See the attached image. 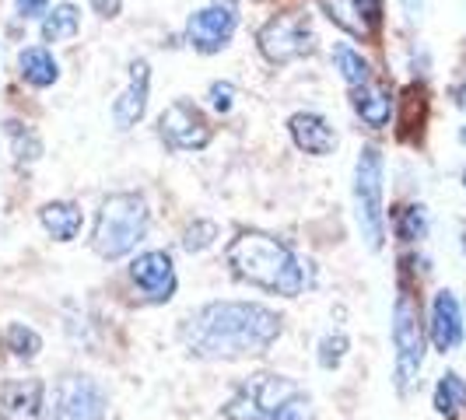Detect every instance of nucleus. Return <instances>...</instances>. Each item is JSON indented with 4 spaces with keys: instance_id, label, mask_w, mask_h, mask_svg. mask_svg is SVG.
I'll use <instances>...</instances> for the list:
<instances>
[{
    "instance_id": "nucleus-1",
    "label": "nucleus",
    "mask_w": 466,
    "mask_h": 420,
    "mask_svg": "<svg viewBox=\"0 0 466 420\" xmlns=\"http://www.w3.org/2000/svg\"><path fill=\"white\" fill-rule=\"evenodd\" d=\"M280 319L274 308L257 302H210L189 312L179 326V340L193 357L204 361H238L259 357L278 344Z\"/></svg>"
},
{
    "instance_id": "nucleus-2",
    "label": "nucleus",
    "mask_w": 466,
    "mask_h": 420,
    "mask_svg": "<svg viewBox=\"0 0 466 420\" xmlns=\"http://www.w3.org/2000/svg\"><path fill=\"white\" fill-rule=\"evenodd\" d=\"M232 274L270 295L299 298L305 287V270L299 256L267 232H238L225 249Z\"/></svg>"
},
{
    "instance_id": "nucleus-3",
    "label": "nucleus",
    "mask_w": 466,
    "mask_h": 420,
    "mask_svg": "<svg viewBox=\"0 0 466 420\" xmlns=\"http://www.w3.org/2000/svg\"><path fill=\"white\" fill-rule=\"evenodd\" d=\"M225 420H316L312 396L288 375H249L225 403Z\"/></svg>"
},
{
    "instance_id": "nucleus-4",
    "label": "nucleus",
    "mask_w": 466,
    "mask_h": 420,
    "mask_svg": "<svg viewBox=\"0 0 466 420\" xmlns=\"http://www.w3.org/2000/svg\"><path fill=\"white\" fill-rule=\"evenodd\" d=\"M147 225H151V210L140 193H113L98 207L92 249L102 259H123L137 249V242L147 235Z\"/></svg>"
},
{
    "instance_id": "nucleus-5",
    "label": "nucleus",
    "mask_w": 466,
    "mask_h": 420,
    "mask_svg": "<svg viewBox=\"0 0 466 420\" xmlns=\"http://www.w3.org/2000/svg\"><path fill=\"white\" fill-rule=\"evenodd\" d=\"M382 175H386V162L379 147H361L358 165H354V217L365 245L379 253L386 242V207H382Z\"/></svg>"
},
{
    "instance_id": "nucleus-6",
    "label": "nucleus",
    "mask_w": 466,
    "mask_h": 420,
    "mask_svg": "<svg viewBox=\"0 0 466 420\" xmlns=\"http://www.w3.org/2000/svg\"><path fill=\"white\" fill-rule=\"evenodd\" d=\"M393 347H397V389L407 396L410 385L418 382L424 365V326H420L418 298L410 284H400L397 305H393Z\"/></svg>"
},
{
    "instance_id": "nucleus-7",
    "label": "nucleus",
    "mask_w": 466,
    "mask_h": 420,
    "mask_svg": "<svg viewBox=\"0 0 466 420\" xmlns=\"http://www.w3.org/2000/svg\"><path fill=\"white\" fill-rule=\"evenodd\" d=\"M259 53L270 64H295L316 53V28L305 11H288V15H274L270 22L257 32Z\"/></svg>"
},
{
    "instance_id": "nucleus-8",
    "label": "nucleus",
    "mask_w": 466,
    "mask_h": 420,
    "mask_svg": "<svg viewBox=\"0 0 466 420\" xmlns=\"http://www.w3.org/2000/svg\"><path fill=\"white\" fill-rule=\"evenodd\" d=\"M106 414H109V396L88 375H64L53 385V403H49L53 420H106Z\"/></svg>"
},
{
    "instance_id": "nucleus-9",
    "label": "nucleus",
    "mask_w": 466,
    "mask_h": 420,
    "mask_svg": "<svg viewBox=\"0 0 466 420\" xmlns=\"http://www.w3.org/2000/svg\"><path fill=\"white\" fill-rule=\"evenodd\" d=\"M238 28V0H210L187 22V43L204 56H214L232 43Z\"/></svg>"
},
{
    "instance_id": "nucleus-10",
    "label": "nucleus",
    "mask_w": 466,
    "mask_h": 420,
    "mask_svg": "<svg viewBox=\"0 0 466 420\" xmlns=\"http://www.w3.org/2000/svg\"><path fill=\"white\" fill-rule=\"evenodd\" d=\"M158 137L172 151H204L214 134H210L208 116L193 102L179 98V102L165 105V113L158 116Z\"/></svg>"
},
{
    "instance_id": "nucleus-11",
    "label": "nucleus",
    "mask_w": 466,
    "mask_h": 420,
    "mask_svg": "<svg viewBox=\"0 0 466 420\" xmlns=\"http://www.w3.org/2000/svg\"><path fill=\"white\" fill-rule=\"evenodd\" d=\"M130 277L144 291V298L151 305H162L176 295V266H172V256L168 253H144V256L134 259L130 266Z\"/></svg>"
},
{
    "instance_id": "nucleus-12",
    "label": "nucleus",
    "mask_w": 466,
    "mask_h": 420,
    "mask_svg": "<svg viewBox=\"0 0 466 420\" xmlns=\"http://www.w3.org/2000/svg\"><path fill=\"white\" fill-rule=\"evenodd\" d=\"M147 95H151V64L147 60H134L130 64V85L113 102V123H116V130H130V126H137L140 119H144V113H147Z\"/></svg>"
},
{
    "instance_id": "nucleus-13",
    "label": "nucleus",
    "mask_w": 466,
    "mask_h": 420,
    "mask_svg": "<svg viewBox=\"0 0 466 420\" xmlns=\"http://www.w3.org/2000/svg\"><path fill=\"white\" fill-rule=\"evenodd\" d=\"M428 333H431V344L439 354H449L463 344V305L452 291H439L435 302H431V323H428Z\"/></svg>"
},
{
    "instance_id": "nucleus-14",
    "label": "nucleus",
    "mask_w": 466,
    "mask_h": 420,
    "mask_svg": "<svg viewBox=\"0 0 466 420\" xmlns=\"http://www.w3.org/2000/svg\"><path fill=\"white\" fill-rule=\"evenodd\" d=\"M46 385L39 378H15L0 389V420H39Z\"/></svg>"
},
{
    "instance_id": "nucleus-15",
    "label": "nucleus",
    "mask_w": 466,
    "mask_h": 420,
    "mask_svg": "<svg viewBox=\"0 0 466 420\" xmlns=\"http://www.w3.org/2000/svg\"><path fill=\"white\" fill-rule=\"evenodd\" d=\"M288 130H291L295 147L305 151V155L327 158V155L337 151V130H333L329 119L319 116V113H295V116L288 119Z\"/></svg>"
},
{
    "instance_id": "nucleus-16",
    "label": "nucleus",
    "mask_w": 466,
    "mask_h": 420,
    "mask_svg": "<svg viewBox=\"0 0 466 420\" xmlns=\"http://www.w3.org/2000/svg\"><path fill=\"white\" fill-rule=\"evenodd\" d=\"M350 105H354V113L361 116L365 126H372V130H382L390 116H393V92L382 85V81H365V85H358V88H350Z\"/></svg>"
},
{
    "instance_id": "nucleus-17",
    "label": "nucleus",
    "mask_w": 466,
    "mask_h": 420,
    "mask_svg": "<svg viewBox=\"0 0 466 420\" xmlns=\"http://www.w3.org/2000/svg\"><path fill=\"white\" fill-rule=\"evenodd\" d=\"M39 221H43V228L49 232V238H56V242H74L77 232H81V225H85V214L77 204H70V200H53L46 207L39 210Z\"/></svg>"
},
{
    "instance_id": "nucleus-18",
    "label": "nucleus",
    "mask_w": 466,
    "mask_h": 420,
    "mask_svg": "<svg viewBox=\"0 0 466 420\" xmlns=\"http://www.w3.org/2000/svg\"><path fill=\"white\" fill-rule=\"evenodd\" d=\"M18 70H22V81L32 88H49L60 81V64L46 46H28L18 53Z\"/></svg>"
},
{
    "instance_id": "nucleus-19",
    "label": "nucleus",
    "mask_w": 466,
    "mask_h": 420,
    "mask_svg": "<svg viewBox=\"0 0 466 420\" xmlns=\"http://www.w3.org/2000/svg\"><path fill=\"white\" fill-rule=\"evenodd\" d=\"M43 43H70L77 32H81V11L74 4H56L43 15Z\"/></svg>"
},
{
    "instance_id": "nucleus-20",
    "label": "nucleus",
    "mask_w": 466,
    "mask_h": 420,
    "mask_svg": "<svg viewBox=\"0 0 466 420\" xmlns=\"http://www.w3.org/2000/svg\"><path fill=\"white\" fill-rule=\"evenodd\" d=\"M333 67L340 70V77H344L348 88H358V85L372 81L369 60H365L354 46H348V43H337V46H333Z\"/></svg>"
},
{
    "instance_id": "nucleus-21",
    "label": "nucleus",
    "mask_w": 466,
    "mask_h": 420,
    "mask_svg": "<svg viewBox=\"0 0 466 420\" xmlns=\"http://www.w3.org/2000/svg\"><path fill=\"white\" fill-rule=\"evenodd\" d=\"M4 134H7V140H11L15 162L18 165L39 162L43 144H39V137H35V130H32V126H25V123H18V119H7V123H4Z\"/></svg>"
},
{
    "instance_id": "nucleus-22",
    "label": "nucleus",
    "mask_w": 466,
    "mask_h": 420,
    "mask_svg": "<svg viewBox=\"0 0 466 420\" xmlns=\"http://www.w3.org/2000/svg\"><path fill=\"white\" fill-rule=\"evenodd\" d=\"M466 406V382L456 372H445L435 385V410L442 417H456Z\"/></svg>"
},
{
    "instance_id": "nucleus-23",
    "label": "nucleus",
    "mask_w": 466,
    "mask_h": 420,
    "mask_svg": "<svg viewBox=\"0 0 466 420\" xmlns=\"http://www.w3.org/2000/svg\"><path fill=\"white\" fill-rule=\"evenodd\" d=\"M7 350L18 357V361H32L39 350H43V336L35 333V329H28L25 323H15V326H7Z\"/></svg>"
},
{
    "instance_id": "nucleus-24",
    "label": "nucleus",
    "mask_w": 466,
    "mask_h": 420,
    "mask_svg": "<svg viewBox=\"0 0 466 420\" xmlns=\"http://www.w3.org/2000/svg\"><path fill=\"white\" fill-rule=\"evenodd\" d=\"M397 235L403 242H420L428 235V210L420 204H410L397 214Z\"/></svg>"
},
{
    "instance_id": "nucleus-25",
    "label": "nucleus",
    "mask_w": 466,
    "mask_h": 420,
    "mask_svg": "<svg viewBox=\"0 0 466 420\" xmlns=\"http://www.w3.org/2000/svg\"><path fill=\"white\" fill-rule=\"evenodd\" d=\"M319 4H323V11H327L329 22L340 25L344 32H350V35H369V32H365V25L358 22V15H354L350 0H319Z\"/></svg>"
},
{
    "instance_id": "nucleus-26",
    "label": "nucleus",
    "mask_w": 466,
    "mask_h": 420,
    "mask_svg": "<svg viewBox=\"0 0 466 420\" xmlns=\"http://www.w3.org/2000/svg\"><path fill=\"white\" fill-rule=\"evenodd\" d=\"M214 238H218V225L214 221H193L183 235V249L187 253H204L214 245Z\"/></svg>"
},
{
    "instance_id": "nucleus-27",
    "label": "nucleus",
    "mask_w": 466,
    "mask_h": 420,
    "mask_svg": "<svg viewBox=\"0 0 466 420\" xmlns=\"http://www.w3.org/2000/svg\"><path fill=\"white\" fill-rule=\"evenodd\" d=\"M348 336L344 333H329V336H323L319 340V365L323 368H340V361H344V354H348Z\"/></svg>"
},
{
    "instance_id": "nucleus-28",
    "label": "nucleus",
    "mask_w": 466,
    "mask_h": 420,
    "mask_svg": "<svg viewBox=\"0 0 466 420\" xmlns=\"http://www.w3.org/2000/svg\"><path fill=\"white\" fill-rule=\"evenodd\" d=\"M403 109H407V113H403L400 123H403L407 130H420V123L428 116V98H424V92H420V88H410L407 98H403Z\"/></svg>"
},
{
    "instance_id": "nucleus-29",
    "label": "nucleus",
    "mask_w": 466,
    "mask_h": 420,
    "mask_svg": "<svg viewBox=\"0 0 466 420\" xmlns=\"http://www.w3.org/2000/svg\"><path fill=\"white\" fill-rule=\"evenodd\" d=\"M358 22L365 25V32H375L379 22H382V0H350Z\"/></svg>"
},
{
    "instance_id": "nucleus-30",
    "label": "nucleus",
    "mask_w": 466,
    "mask_h": 420,
    "mask_svg": "<svg viewBox=\"0 0 466 420\" xmlns=\"http://www.w3.org/2000/svg\"><path fill=\"white\" fill-rule=\"evenodd\" d=\"M210 109L214 113H232V105H235V85H228V81H214L210 85Z\"/></svg>"
},
{
    "instance_id": "nucleus-31",
    "label": "nucleus",
    "mask_w": 466,
    "mask_h": 420,
    "mask_svg": "<svg viewBox=\"0 0 466 420\" xmlns=\"http://www.w3.org/2000/svg\"><path fill=\"white\" fill-rule=\"evenodd\" d=\"M15 11L18 18H39L49 11V0H15Z\"/></svg>"
},
{
    "instance_id": "nucleus-32",
    "label": "nucleus",
    "mask_w": 466,
    "mask_h": 420,
    "mask_svg": "<svg viewBox=\"0 0 466 420\" xmlns=\"http://www.w3.org/2000/svg\"><path fill=\"white\" fill-rule=\"evenodd\" d=\"M92 7L98 18H116L123 11V0H92Z\"/></svg>"
},
{
    "instance_id": "nucleus-33",
    "label": "nucleus",
    "mask_w": 466,
    "mask_h": 420,
    "mask_svg": "<svg viewBox=\"0 0 466 420\" xmlns=\"http://www.w3.org/2000/svg\"><path fill=\"white\" fill-rule=\"evenodd\" d=\"M400 4H403V11H407L410 22H420V15H424V0H400Z\"/></svg>"
},
{
    "instance_id": "nucleus-34",
    "label": "nucleus",
    "mask_w": 466,
    "mask_h": 420,
    "mask_svg": "<svg viewBox=\"0 0 466 420\" xmlns=\"http://www.w3.org/2000/svg\"><path fill=\"white\" fill-rule=\"evenodd\" d=\"M452 98H456V105H460V109H466V85H460V88L452 92Z\"/></svg>"
},
{
    "instance_id": "nucleus-35",
    "label": "nucleus",
    "mask_w": 466,
    "mask_h": 420,
    "mask_svg": "<svg viewBox=\"0 0 466 420\" xmlns=\"http://www.w3.org/2000/svg\"><path fill=\"white\" fill-rule=\"evenodd\" d=\"M460 140H463V147H466V126H463V130H460Z\"/></svg>"
},
{
    "instance_id": "nucleus-36",
    "label": "nucleus",
    "mask_w": 466,
    "mask_h": 420,
    "mask_svg": "<svg viewBox=\"0 0 466 420\" xmlns=\"http://www.w3.org/2000/svg\"><path fill=\"white\" fill-rule=\"evenodd\" d=\"M463 186H466V172H463Z\"/></svg>"
}]
</instances>
